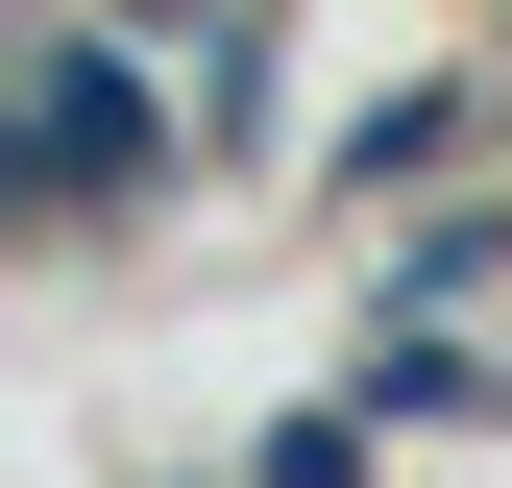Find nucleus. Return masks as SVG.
Instances as JSON below:
<instances>
[{"label":"nucleus","instance_id":"4","mask_svg":"<svg viewBox=\"0 0 512 488\" xmlns=\"http://www.w3.org/2000/svg\"><path fill=\"white\" fill-rule=\"evenodd\" d=\"M488 269H512V220H415V244H391V318L464 342V293H488Z\"/></svg>","mask_w":512,"mask_h":488},{"label":"nucleus","instance_id":"6","mask_svg":"<svg viewBox=\"0 0 512 488\" xmlns=\"http://www.w3.org/2000/svg\"><path fill=\"white\" fill-rule=\"evenodd\" d=\"M488 415H512V342H488Z\"/></svg>","mask_w":512,"mask_h":488},{"label":"nucleus","instance_id":"5","mask_svg":"<svg viewBox=\"0 0 512 488\" xmlns=\"http://www.w3.org/2000/svg\"><path fill=\"white\" fill-rule=\"evenodd\" d=\"M244 488H366V415H269V440H244Z\"/></svg>","mask_w":512,"mask_h":488},{"label":"nucleus","instance_id":"1","mask_svg":"<svg viewBox=\"0 0 512 488\" xmlns=\"http://www.w3.org/2000/svg\"><path fill=\"white\" fill-rule=\"evenodd\" d=\"M196 171V74H147L122 0H25V196L49 220H147Z\"/></svg>","mask_w":512,"mask_h":488},{"label":"nucleus","instance_id":"3","mask_svg":"<svg viewBox=\"0 0 512 488\" xmlns=\"http://www.w3.org/2000/svg\"><path fill=\"white\" fill-rule=\"evenodd\" d=\"M464 122H488L464 74H415V98H366V122H342V171H366V196H391V171H439V147H464Z\"/></svg>","mask_w":512,"mask_h":488},{"label":"nucleus","instance_id":"2","mask_svg":"<svg viewBox=\"0 0 512 488\" xmlns=\"http://www.w3.org/2000/svg\"><path fill=\"white\" fill-rule=\"evenodd\" d=\"M342 415H488V342H439V318H391L342 366Z\"/></svg>","mask_w":512,"mask_h":488}]
</instances>
